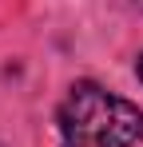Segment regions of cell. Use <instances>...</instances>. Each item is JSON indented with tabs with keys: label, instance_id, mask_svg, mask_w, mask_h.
I'll return each mask as SVG.
<instances>
[{
	"label": "cell",
	"instance_id": "cell-1",
	"mask_svg": "<svg viewBox=\"0 0 143 147\" xmlns=\"http://www.w3.org/2000/svg\"><path fill=\"white\" fill-rule=\"evenodd\" d=\"M60 147H139L143 143V111L131 99L99 88L92 80L72 84L60 111Z\"/></svg>",
	"mask_w": 143,
	"mask_h": 147
},
{
	"label": "cell",
	"instance_id": "cell-2",
	"mask_svg": "<svg viewBox=\"0 0 143 147\" xmlns=\"http://www.w3.org/2000/svg\"><path fill=\"white\" fill-rule=\"evenodd\" d=\"M135 72H139V80H143V56H139V60H135Z\"/></svg>",
	"mask_w": 143,
	"mask_h": 147
},
{
	"label": "cell",
	"instance_id": "cell-3",
	"mask_svg": "<svg viewBox=\"0 0 143 147\" xmlns=\"http://www.w3.org/2000/svg\"><path fill=\"white\" fill-rule=\"evenodd\" d=\"M135 4H139V8H143V0H135Z\"/></svg>",
	"mask_w": 143,
	"mask_h": 147
},
{
	"label": "cell",
	"instance_id": "cell-4",
	"mask_svg": "<svg viewBox=\"0 0 143 147\" xmlns=\"http://www.w3.org/2000/svg\"><path fill=\"white\" fill-rule=\"evenodd\" d=\"M0 147H4V143H0Z\"/></svg>",
	"mask_w": 143,
	"mask_h": 147
}]
</instances>
